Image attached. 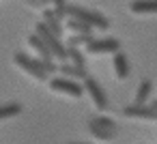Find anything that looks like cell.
<instances>
[{"label":"cell","mask_w":157,"mask_h":144,"mask_svg":"<svg viewBox=\"0 0 157 144\" xmlns=\"http://www.w3.org/2000/svg\"><path fill=\"white\" fill-rule=\"evenodd\" d=\"M67 17L69 20H78L90 28H99V30H105L110 26L108 17H103L101 13L97 11H90V9H84V7H78V5H67Z\"/></svg>","instance_id":"6da1fadb"},{"label":"cell","mask_w":157,"mask_h":144,"mask_svg":"<svg viewBox=\"0 0 157 144\" xmlns=\"http://www.w3.org/2000/svg\"><path fill=\"white\" fill-rule=\"evenodd\" d=\"M35 35L43 41V45L50 50V54H52V58H58V60H67V45L60 41V39H56L43 24H37V28H35Z\"/></svg>","instance_id":"7a4b0ae2"},{"label":"cell","mask_w":157,"mask_h":144,"mask_svg":"<svg viewBox=\"0 0 157 144\" xmlns=\"http://www.w3.org/2000/svg\"><path fill=\"white\" fill-rule=\"evenodd\" d=\"M13 63H15L22 71H26L30 78H35V80H39V82L48 80V73L43 71V67H41V63H39L37 58H33V56H28V54H24V52H17V54L13 56Z\"/></svg>","instance_id":"3957f363"},{"label":"cell","mask_w":157,"mask_h":144,"mask_svg":"<svg viewBox=\"0 0 157 144\" xmlns=\"http://www.w3.org/2000/svg\"><path fill=\"white\" fill-rule=\"evenodd\" d=\"M50 88L54 93H63V95H69V97H82V93H84L82 84H78L73 80H65V78L50 80Z\"/></svg>","instance_id":"277c9868"},{"label":"cell","mask_w":157,"mask_h":144,"mask_svg":"<svg viewBox=\"0 0 157 144\" xmlns=\"http://www.w3.org/2000/svg\"><path fill=\"white\" fill-rule=\"evenodd\" d=\"M118 47H121V43H118L116 39H112V37H105V39H90V41L86 43V52H88V54H108V52L116 54Z\"/></svg>","instance_id":"5b68a950"},{"label":"cell","mask_w":157,"mask_h":144,"mask_svg":"<svg viewBox=\"0 0 157 144\" xmlns=\"http://www.w3.org/2000/svg\"><path fill=\"white\" fill-rule=\"evenodd\" d=\"M82 88L90 95V99L95 101V105H97L99 110H108V95L103 93V88L97 84V80H95V78H90V75H88V78L84 80V86H82Z\"/></svg>","instance_id":"8992f818"},{"label":"cell","mask_w":157,"mask_h":144,"mask_svg":"<svg viewBox=\"0 0 157 144\" xmlns=\"http://www.w3.org/2000/svg\"><path fill=\"white\" fill-rule=\"evenodd\" d=\"M88 127H90V131L97 135V138H101V140H110V138H114V120H108V118H93L90 123H88Z\"/></svg>","instance_id":"52a82bcc"},{"label":"cell","mask_w":157,"mask_h":144,"mask_svg":"<svg viewBox=\"0 0 157 144\" xmlns=\"http://www.w3.org/2000/svg\"><path fill=\"white\" fill-rule=\"evenodd\" d=\"M56 39H60L63 37V30H65V26H63V22H58L56 17H54V13H52V9H45L43 11V22H41Z\"/></svg>","instance_id":"ba28073f"},{"label":"cell","mask_w":157,"mask_h":144,"mask_svg":"<svg viewBox=\"0 0 157 144\" xmlns=\"http://www.w3.org/2000/svg\"><path fill=\"white\" fill-rule=\"evenodd\" d=\"M28 45L37 52V56H39L37 60H41V63H52V60H54L52 54H50V50L43 45V41H41L37 35H30V37H28Z\"/></svg>","instance_id":"9c48e42d"},{"label":"cell","mask_w":157,"mask_h":144,"mask_svg":"<svg viewBox=\"0 0 157 144\" xmlns=\"http://www.w3.org/2000/svg\"><path fill=\"white\" fill-rule=\"evenodd\" d=\"M58 71L65 75V80L73 78V82H75V78H82V80H86V78H88V73H86V67H75V65H71V63H65V65H60V67H58Z\"/></svg>","instance_id":"30bf717a"},{"label":"cell","mask_w":157,"mask_h":144,"mask_svg":"<svg viewBox=\"0 0 157 144\" xmlns=\"http://www.w3.org/2000/svg\"><path fill=\"white\" fill-rule=\"evenodd\" d=\"M114 69H116V75L121 80H125L129 75V63H127V56L123 52H116L114 54Z\"/></svg>","instance_id":"8fae6325"},{"label":"cell","mask_w":157,"mask_h":144,"mask_svg":"<svg viewBox=\"0 0 157 144\" xmlns=\"http://www.w3.org/2000/svg\"><path fill=\"white\" fill-rule=\"evenodd\" d=\"M151 88H153V84H151L148 80H144V82L138 86V93H136V103H133V105H146V99H148V95H151Z\"/></svg>","instance_id":"7c38bea8"},{"label":"cell","mask_w":157,"mask_h":144,"mask_svg":"<svg viewBox=\"0 0 157 144\" xmlns=\"http://www.w3.org/2000/svg\"><path fill=\"white\" fill-rule=\"evenodd\" d=\"M20 114H22V103H5V105H0V120L13 118V116H20Z\"/></svg>","instance_id":"4fadbf2b"},{"label":"cell","mask_w":157,"mask_h":144,"mask_svg":"<svg viewBox=\"0 0 157 144\" xmlns=\"http://www.w3.org/2000/svg\"><path fill=\"white\" fill-rule=\"evenodd\" d=\"M131 11L133 13H157V0H153V2H146V0L131 2Z\"/></svg>","instance_id":"5bb4252c"},{"label":"cell","mask_w":157,"mask_h":144,"mask_svg":"<svg viewBox=\"0 0 157 144\" xmlns=\"http://www.w3.org/2000/svg\"><path fill=\"white\" fill-rule=\"evenodd\" d=\"M67 28L71 32H75V35H88V37H93V28L86 26V24H82V22H78V20H69L67 22Z\"/></svg>","instance_id":"9a60e30c"},{"label":"cell","mask_w":157,"mask_h":144,"mask_svg":"<svg viewBox=\"0 0 157 144\" xmlns=\"http://www.w3.org/2000/svg\"><path fill=\"white\" fill-rule=\"evenodd\" d=\"M67 60H71L75 67H84V54L78 47H67Z\"/></svg>","instance_id":"2e32d148"},{"label":"cell","mask_w":157,"mask_h":144,"mask_svg":"<svg viewBox=\"0 0 157 144\" xmlns=\"http://www.w3.org/2000/svg\"><path fill=\"white\" fill-rule=\"evenodd\" d=\"M52 13H54V17H56L58 22H63V20L67 17V2H63V0H56Z\"/></svg>","instance_id":"e0dca14e"},{"label":"cell","mask_w":157,"mask_h":144,"mask_svg":"<svg viewBox=\"0 0 157 144\" xmlns=\"http://www.w3.org/2000/svg\"><path fill=\"white\" fill-rule=\"evenodd\" d=\"M90 39H95V37H88V35H71V39L67 41L69 43L67 47H80L82 43H88Z\"/></svg>","instance_id":"ac0fdd59"},{"label":"cell","mask_w":157,"mask_h":144,"mask_svg":"<svg viewBox=\"0 0 157 144\" xmlns=\"http://www.w3.org/2000/svg\"><path fill=\"white\" fill-rule=\"evenodd\" d=\"M28 5H33V7H43L45 2H43V0H30V2Z\"/></svg>","instance_id":"d6986e66"}]
</instances>
